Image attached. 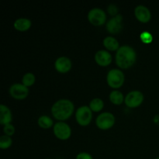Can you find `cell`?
Listing matches in <instances>:
<instances>
[{
  "label": "cell",
  "instance_id": "cell-15",
  "mask_svg": "<svg viewBox=\"0 0 159 159\" xmlns=\"http://www.w3.org/2000/svg\"><path fill=\"white\" fill-rule=\"evenodd\" d=\"M31 23L30 20L29 19L26 18H20L17 19L15 22H14V27L16 30L21 32H24L29 30L30 28Z\"/></svg>",
  "mask_w": 159,
  "mask_h": 159
},
{
  "label": "cell",
  "instance_id": "cell-26",
  "mask_svg": "<svg viewBox=\"0 0 159 159\" xmlns=\"http://www.w3.org/2000/svg\"><path fill=\"white\" fill-rule=\"evenodd\" d=\"M155 159H159V157H158V158H156Z\"/></svg>",
  "mask_w": 159,
  "mask_h": 159
},
{
  "label": "cell",
  "instance_id": "cell-10",
  "mask_svg": "<svg viewBox=\"0 0 159 159\" xmlns=\"http://www.w3.org/2000/svg\"><path fill=\"white\" fill-rule=\"evenodd\" d=\"M123 16L120 14H118L116 16H113L108 20L107 23V30L109 33L112 34H116L123 29Z\"/></svg>",
  "mask_w": 159,
  "mask_h": 159
},
{
  "label": "cell",
  "instance_id": "cell-22",
  "mask_svg": "<svg viewBox=\"0 0 159 159\" xmlns=\"http://www.w3.org/2000/svg\"><path fill=\"white\" fill-rule=\"evenodd\" d=\"M140 37H141V41L144 43H150L152 41V39H153L152 34L149 32H147V31L143 32L140 36Z\"/></svg>",
  "mask_w": 159,
  "mask_h": 159
},
{
  "label": "cell",
  "instance_id": "cell-2",
  "mask_svg": "<svg viewBox=\"0 0 159 159\" xmlns=\"http://www.w3.org/2000/svg\"><path fill=\"white\" fill-rule=\"evenodd\" d=\"M137 54L134 49L130 46L120 47L116 53V63L118 67L123 69H127L135 63Z\"/></svg>",
  "mask_w": 159,
  "mask_h": 159
},
{
  "label": "cell",
  "instance_id": "cell-12",
  "mask_svg": "<svg viewBox=\"0 0 159 159\" xmlns=\"http://www.w3.org/2000/svg\"><path fill=\"white\" fill-rule=\"evenodd\" d=\"M134 14L136 18L142 23H148L150 21L151 17H152L150 10L146 6H142V5H139L135 8Z\"/></svg>",
  "mask_w": 159,
  "mask_h": 159
},
{
  "label": "cell",
  "instance_id": "cell-7",
  "mask_svg": "<svg viewBox=\"0 0 159 159\" xmlns=\"http://www.w3.org/2000/svg\"><path fill=\"white\" fill-rule=\"evenodd\" d=\"M143 101H144V95L141 92L138 91V90L131 91L127 93L124 99L126 105L130 108L139 107L142 103Z\"/></svg>",
  "mask_w": 159,
  "mask_h": 159
},
{
  "label": "cell",
  "instance_id": "cell-3",
  "mask_svg": "<svg viewBox=\"0 0 159 159\" xmlns=\"http://www.w3.org/2000/svg\"><path fill=\"white\" fill-rule=\"evenodd\" d=\"M125 77L123 71L120 69H111L109 71L107 76V81L108 85L113 89L120 88L124 83Z\"/></svg>",
  "mask_w": 159,
  "mask_h": 159
},
{
  "label": "cell",
  "instance_id": "cell-21",
  "mask_svg": "<svg viewBox=\"0 0 159 159\" xmlns=\"http://www.w3.org/2000/svg\"><path fill=\"white\" fill-rule=\"evenodd\" d=\"M12 138L7 135H2L0 138V148L2 149H7L12 145Z\"/></svg>",
  "mask_w": 159,
  "mask_h": 159
},
{
  "label": "cell",
  "instance_id": "cell-4",
  "mask_svg": "<svg viewBox=\"0 0 159 159\" xmlns=\"http://www.w3.org/2000/svg\"><path fill=\"white\" fill-rule=\"evenodd\" d=\"M75 118L79 125L83 127L88 126L92 121L93 111L87 106H82L76 110Z\"/></svg>",
  "mask_w": 159,
  "mask_h": 159
},
{
  "label": "cell",
  "instance_id": "cell-9",
  "mask_svg": "<svg viewBox=\"0 0 159 159\" xmlns=\"http://www.w3.org/2000/svg\"><path fill=\"white\" fill-rule=\"evenodd\" d=\"M9 93L14 99L21 100V99H24L25 98L27 97L28 94H29V89L23 84L16 83L10 86Z\"/></svg>",
  "mask_w": 159,
  "mask_h": 159
},
{
  "label": "cell",
  "instance_id": "cell-20",
  "mask_svg": "<svg viewBox=\"0 0 159 159\" xmlns=\"http://www.w3.org/2000/svg\"><path fill=\"white\" fill-rule=\"evenodd\" d=\"M35 75H34L33 73L28 72L23 75V79H22V82L24 85H26V87L31 86L32 85H34V83L35 82Z\"/></svg>",
  "mask_w": 159,
  "mask_h": 159
},
{
  "label": "cell",
  "instance_id": "cell-1",
  "mask_svg": "<svg viewBox=\"0 0 159 159\" xmlns=\"http://www.w3.org/2000/svg\"><path fill=\"white\" fill-rule=\"evenodd\" d=\"M75 106L71 100L67 99H59L51 107V113L55 119L60 121L66 120L72 115Z\"/></svg>",
  "mask_w": 159,
  "mask_h": 159
},
{
  "label": "cell",
  "instance_id": "cell-13",
  "mask_svg": "<svg viewBox=\"0 0 159 159\" xmlns=\"http://www.w3.org/2000/svg\"><path fill=\"white\" fill-rule=\"evenodd\" d=\"M95 60L96 63L100 66H107L112 62V56L107 51L100 50L96 52L95 55Z\"/></svg>",
  "mask_w": 159,
  "mask_h": 159
},
{
  "label": "cell",
  "instance_id": "cell-17",
  "mask_svg": "<svg viewBox=\"0 0 159 159\" xmlns=\"http://www.w3.org/2000/svg\"><path fill=\"white\" fill-rule=\"evenodd\" d=\"M124 99H124L123 93L118 90H114L110 93V100L111 101L112 103L115 104V105H120L123 103Z\"/></svg>",
  "mask_w": 159,
  "mask_h": 159
},
{
  "label": "cell",
  "instance_id": "cell-24",
  "mask_svg": "<svg viewBox=\"0 0 159 159\" xmlns=\"http://www.w3.org/2000/svg\"><path fill=\"white\" fill-rule=\"evenodd\" d=\"M118 10H119V9H118L117 6L114 4H110V6H108V9H107V11H108V12L110 13V15L113 16V17L118 15Z\"/></svg>",
  "mask_w": 159,
  "mask_h": 159
},
{
  "label": "cell",
  "instance_id": "cell-11",
  "mask_svg": "<svg viewBox=\"0 0 159 159\" xmlns=\"http://www.w3.org/2000/svg\"><path fill=\"white\" fill-rule=\"evenodd\" d=\"M56 70L61 73H66L71 68V61L68 57L62 56L58 57L54 63Z\"/></svg>",
  "mask_w": 159,
  "mask_h": 159
},
{
  "label": "cell",
  "instance_id": "cell-25",
  "mask_svg": "<svg viewBox=\"0 0 159 159\" xmlns=\"http://www.w3.org/2000/svg\"><path fill=\"white\" fill-rule=\"evenodd\" d=\"M76 159H93V158L89 153L81 152V153L78 154V155L76 156Z\"/></svg>",
  "mask_w": 159,
  "mask_h": 159
},
{
  "label": "cell",
  "instance_id": "cell-6",
  "mask_svg": "<svg viewBox=\"0 0 159 159\" xmlns=\"http://www.w3.org/2000/svg\"><path fill=\"white\" fill-rule=\"evenodd\" d=\"M88 19L89 21L94 26H102L106 23L107 14L102 9L94 8L89 12Z\"/></svg>",
  "mask_w": 159,
  "mask_h": 159
},
{
  "label": "cell",
  "instance_id": "cell-5",
  "mask_svg": "<svg viewBox=\"0 0 159 159\" xmlns=\"http://www.w3.org/2000/svg\"><path fill=\"white\" fill-rule=\"evenodd\" d=\"M96 126L101 130H108L114 125V115L110 112H104L100 113L96 118Z\"/></svg>",
  "mask_w": 159,
  "mask_h": 159
},
{
  "label": "cell",
  "instance_id": "cell-19",
  "mask_svg": "<svg viewBox=\"0 0 159 159\" xmlns=\"http://www.w3.org/2000/svg\"><path fill=\"white\" fill-rule=\"evenodd\" d=\"M104 106L103 101L99 98H95L92 99L89 103V108L93 112H99L102 110Z\"/></svg>",
  "mask_w": 159,
  "mask_h": 159
},
{
  "label": "cell",
  "instance_id": "cell-8",
  "mask_svg": "<svg viewBox=\"0 0 159 159\" xmlns=\"http://www.w3.org/2000/svg\"><path fill=\"white\" fill-rule=\"evenodd\" d=\"M54 134L60 140H67L71 137V127L62 121L56 123L54 125Z\"/></svg>",
  "mask_w": 159,
  "mask_h": 159
},
{
  "label": "cell",
  "instance_id": "cell-14",
  "mask_svg": "<svg viewBox=\"0 0 159 159\" xmlns=\"http://www.w3.org/2000/svg\"><path fill=\"white\" fill-rule=\"evenodd\" d=\"M12 120V113L10 110L3 104L0 105V124L4 126L10 124Z\"/></svg>",
  "mask_w": 159,
  "mask_h": 159
},
{
  "label": "cell",
  "instance_id": "cell-23",
  "mask_svg": "<svg viewBox=\"0 0 159 159\" xmlns=\"http://www.w3.org/2000/svg\"><path fill=\"white\" fill-rule=\"evenodd\" d=\"M3 131H4L5 134L10 137L15 133V127L11 124H7V125H5L4 127H3Z\"/></svg>",
  "mask_w": 159,
  "mask_h": 159
},
{
  "label": "cell",
  "instance_id": "cell-16",
  "mask_svg": "<svg viewBox=\"0 0 159 159\" xmlns=\"http://www.w3.org/2000/svg\"><path fill=\"white\" fill-rule=\"evenodd\" d=\"M103 45L107 50L109 51H117L119 49V42L114 37H112L110 36L107 37L103 40Z\"/></svg>",
  "mask_w": 159,
  "mask_h": 159
},
{
  "label": "cell",
  "instance_id": "cell-18",
  "mask_svg": "<svg viewBox=\"0 0 159 159\" xmlns=\"http://www.w3.org/2000/svg\"><path fill=\"white\" fill-rule=\"evenodd\" d=\"M37 124L42 128L48 129L52 127L53 124H54V122H53L51 118H50L49 116H46V115H43V116H40L38 118Z\"/></svg>",
  "mask_w": 159,
  "mask_h": 159
}]
</instances>
